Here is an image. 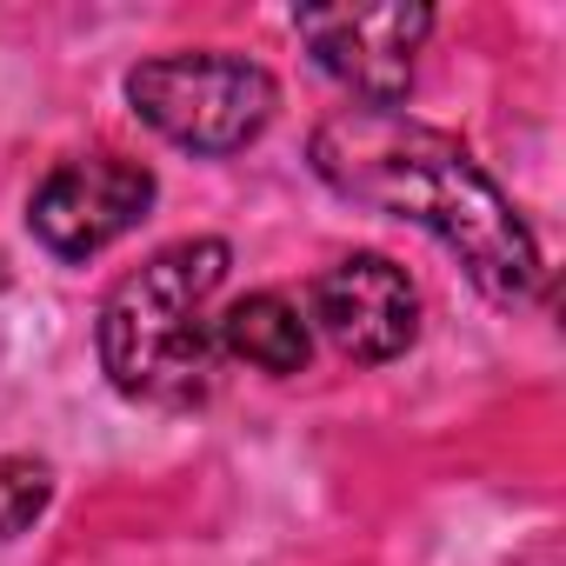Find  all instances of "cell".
Returning a JSON list of instances; mask_svg holds the SVG:
<instances>
[{"instance_id": "1", "label": "cell", "mask_w": 566, "mask_h": 566, "mask_svg": "<svg viewBox=\"0 0 566 566\" xmlns=\"http://www.w3.org/2000/svg\"><path fill=\"white\" fill-rule=\"evenodd\" d=\"M307 160L340 200L433 233L486 301L500 307L533 301L539 287L533 227L453 134L413 120L407 107H340L314 127Z\"/></svg>"}, {"instance_id": "2", "label": "cell", "mask_w": 566, "mask_h": 566, "mask_svg": "<svg viewBox=\"0 0 566 566\" xmlns=\"http://www.w3.org/2000/svg\"><path fill=\"white\" fill-rule=\"evenodd\" d=\"M227 266H233L227 240H174L101 301L94 347L127 400L193 407L213 394V367H220L213 294Z\"/></svg>"}, {"instance_id": "3", "label": "cell", "mask_w": 566, "mask_h": 566, "mask_svg": "<svg viewBox=\"0 0 566 566\" xmlns=\"http://www.w3.org/2000/svg\"><path fill=\"white\" fill-rule=\"evenodd\" d=\"M127 107L187 154H240L280 114V81L227 48L154 54L127 74Z\"/></svg>"}, {"instance_id": "4", "label": "cell", "mask_w": 566, "mask_h": 566, "mask_svg": "<svg viewBox=\"0 0 566 566\" xmlns=\"http://www.w3.org/2000/svg\"><path fill=\"white\" fill-rule=\"evenodd\" d=\"M294 34L307 41L314 67L354 94V107H400L413 87V54L433 34V8H413V0H387V8H301Z\"/></svg>"}, {"instance_id": "5", "label": "cell", "mask_w": 566, "mask_h": 566, "mask_svg": "<svg viewBox=\"0 0 566 566\" xmlns=\"http://www.w3.org/2000/svg\"><path fill=\"white\" fill-rule=\"evenodd\" d=\"M154 207V174L140 160H120V154H81V160H61L41 187H34V207H28V227L34 240L81 266L94 253H107L120 233H134Z\"/></svg>"}, {"instance_id": "6", "label": "cell", "mask_w": 566, "mask_h": 566, "mask_svg": "<svg viewBox=\"0 0 566 566\" xmlns=\"http://www.w3.org/2000/svg\"><path fill=\"white\" fill-rule=\"evenodd\" d=\"M314 321L347 360L380 367L420 340V287L387 253H347L314 280Z\"/></svg>"}, {"instance_id": "7", "label": "cell", "mask_w": 566, "mask_h": 566, "mask_svg": "<svg viewBox=\"0 0 566 566\" xmlns=\"http://www.w3.org/2000/svg\"><path fill=\"white\" fill-rule=\"evenodd\" d=\"M213 334H220V354H233V360H247V367H260L273 380L301 374L307 354H314V327L301 321V307L287 294H247V301H233L213 321Z\"/></svg>"}, {"instance_id": "8", "label": "cell", "mask_w": 566, "mask_h": 566, "mask_svg": "<svg viewBox=\"0 0 566 566\" xmlns=\"http://www.w3.org/2000/svg\"><path fill=\"white\" fill-rule=\"evenodd\" d=\"M54 500V473L48 460H28V453H8L0 460V539H21Z\"/></svg>"}, {"instance_id": "9", "label": "cell", "mask_w": 566, "mask_h": 566, "mask_svg": "<svg viewBox=\"0 0 566 566\" xmlns=\"http://www.w3.org/2000/svg\"><path fill=\"white\" fill-rule=\"evenodd\" d=\"M8 280H14V266H8V253H0V294H8Z\"/></svg>"}]
</instances>
